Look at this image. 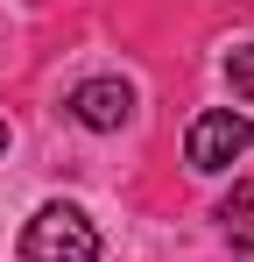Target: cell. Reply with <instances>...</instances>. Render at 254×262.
I'll use <instances>...</instances> for the list:
<instances>
[{
  "instance_id": "cell-4",
  "label": "cell",
  "mask_w": 254,
  "mask_h": 262,
  "mask_svg": "<svg viewBox=\"0 0 254 262\" xmlns=\"http://www.w3.org/2000/svg\"><path fill=\"white\" fill-rule=\"evenodd\" d=\"M219 227H226L233 248H247V255H254V177H240V184L219 199Z\"/></svg>"
},
{
  "instance_id": "cell-6",
  "label": "cell",
  "mask_w": 254,
  "mask_h": 262,
  "mask_svg": "<svg viewBox=\"0 0 254 262\" xmlns=\"http://www.w3.org/2000/svg\"><path fill=\"white\" fill-rule=\"evenodd\" d=\"M0 149H7V121H0Z\"/></svg>"
},
{
  "instance_id": "cell-1",
  "label": "cell",
  "mask_w": 254,
  "mask_h": 262,
  "mask_svg": "<svg viewBox=\"0 0 254 262\" xmlns=\"http://www.w3.org/2000/svg\"><path fill=\"white\" fill-rule=\"evenodd\" d=\"M21 255L29 262H99V227L85 220V206L57 199L21 227Z\"/></svg>"
},
{
  "instance_id": "cell-3",
  "label": "cell",
  "mask_w": 254,
  "mask_h": 262,
  "mask_svg": "<svg viewBox=\"0 0 254 262\" xmlns=\"http://www.w3.org/2000/svg\"><path fill=\"white\" fill-rule=\"evenodd\" d=\"M127 114H134L127 78H85V85H71V121H78V128L113 135V128H127Z\"/></svg>"
},
{
  "instance_id": "cell-2",
  "label": "cell",
  "mask_w": 254,
  "mask_h": 262,
  "mask_svg": "<svg viewBox=\"0 0 254 262\" xmlns=\"http://www.w3.org/2000/svg\"><path fill=\"white\" fill-rule=\"evenodd\" d=\"M247 149H254V121H247V114H233V106H212V114H198V121H191V135H184V163H191L198 177L233 170Z\"/></svg>"
},
{
  "instance_id": "cell-5",
  "label": "cell",
  "mask_w": 254,
  "mask_h": 262,
  "mask_svg": "<svg viewBox=\"0 0 254 262\" xmlns=\"http://www.w3.org/2000/svg\"><path fill=\"white\" fill-rule=\"evenodd\" d=\"M226 85L240 92V99H254V43H233V50H226Z\"/></svg>"
}]
</instances>
